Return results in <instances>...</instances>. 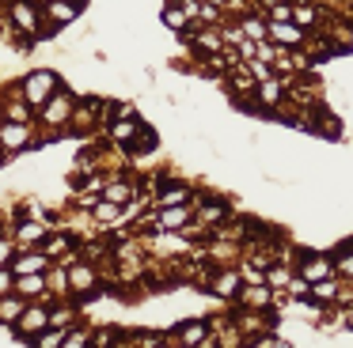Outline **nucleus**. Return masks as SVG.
<instances>
[{
  "mask_svg": "<svg viewBox=\"0 0 353 348\" xmlns=\"http://www.w3.org/2000/svg\"><path fill=\"white\" fill-rule=\"evenodd\" d=\"M72 242H69V235H54V239H46V250H42V254L50 257V261H54L57 254H65V250H69Z\"/></svg>",
  "mask_w": 353,
  "mask_h": 348,
  "instance_id": "29",
  "label": "nucleus"
},
{
  "mask_svg": "<svg viewBox=\"0 0 353 348\" xmlns=\"http://www.w3.org/2000/svg\"><path fill=\"white\" fill-rule=\"evenodd\" d=\"M19 91H23V98H27L31 106H42V102H46V98L57 91V76L50 72V68H39V72L27 76L23 87H19Z\"/></svg>",
  "mask_w": 353,
  "mask_h": 348,
  "instance_id": "2",
  "label": "nucleus"
},
{
  "mask_svg": "<svg viewBox=\"0 0 353 348\" xmlns=\"http://www.w3.org/2000/svg\"><path fill=\"white\" fill-rule=\"evenodd\" d=\"M213 292L221 295V299H232V295L239 292V272H232V269H228V272H221V276L213 280Z\"/></svg>",
  "mask_w": 353,
  "mask_h": 348,
  "instance_id": "22",
  "label": "nucleus"
},
{
  "mask_svg": "<svg viewBox=\"0 0 353 348\" xmlns=\"http://www.w3.org/2000/svg\"><path fill=\"white\" fill-rule=\"evenodd\" d=\"M239 280H251V284H266V269H259V265H243V269H239Z\"/></svg>",
  "mask_w": 353,
  "mask_h": 348,
  "instance_id": "33",
  "label": "nucleus"
},
{
  "mask_svg": "<svg viewBox=\"0 0 353 348\" xmlns=\"http://www.w3.org/2000/svg\"><path fill=\"white\" fill-rule=\"evenodd\" d=\"M163 23H168V27L175 30V34H183V30L190 27V19H186V12H183V8L175 4V0H171V4L163 8Z\"/></svg>",
  "mask_w": 353,
  "mask_h": 348,
  "instance_id": "23",
  "label": "nucleus"
},
{
  "mask_svg": "<svg viewBox=\"0 0 353 348\" xmlns=\"http://www.w3.org/2000/svg\"><path fill=\"white\" fill-rule=\"evenodd\" d=\"M31 4H50V0H31Z\"/></svg>",
  "mask_w": 353,
  "mask_h": 348,
  "instance_id": "37",
  "label": "nucleus"
},
{
  "mask_svg": "<svg viewBox=\"0 0 353 348\" xmlns=\"http://www.w3.org/2000/svg\"><path fill=\"white\" fill-rule=\"evenodd\" d=\"M4 118H8V121H23V125L31 121V102L23 98V91H19V87H12V102L4 106Z\"/></svg>",
  "mask_w": 353,
  "mask_h": 348,
  "instance_id": "16",
  "label": "nucleus"
},
{
  "mask_svg": "<svg viewBox=\"0 0 353 348\" xmlns=\"http://www.w3.org/2000/svg\"><path fill=\"white\" fill-rule=\"evenodd\" d=\"M156 144H160V136L152 133V129H145V125H137V133H133V140L125 144V151H133V155H141V151H152Z\"/></svg>",
  "mask_w": 353,
  "mask_h": 348,
  "instance_id": "19",
  "label": "nucleus"
},
{
  "mask_svg": "<svg viewBox=\"0 0 353 348\" xmlns=\"http://www.w3.org/2000/svg\"><path fill=\"white\" fill-rule=\"evenodd\" d=\"M239 299H243V307L262 310V307H270V303H274V295H270L266 284H251V287H243V292H239Z\"/></svg>",
  "mask_w": 353,
  "mask_h": 348,
  "instance_id": "18",
  "label": "nucleus"
},
{
  "mask_svg": "<svg viewBox=\"0 0 353 348\" xmlns=\"http://www.w3.org/2000/svg\"><path fill=\"white\" fill-rule=\"evenodd\" d=\"M338 272H342V276H353V242H345L342 254H338Z\"/></svg>",
  "mask_w": 353,
  "mask_h": 348,
  "instance_id": "31",
  "label": "nucleus"
},
{
  "mask_svg": "<svg viewBox=\"0 0 353 348\" xmlns=\"http://www.w3.org/2000/svg\"><path fill=\"white\" fill-rule=\"evenodd\" d=\"M12 276H23V272H46L50 269V257L42 254V250H27V254L12 257Z\"/></svg>",
  "mask_w": 353,
  "mask_h": 348,
  "instance_id": "7",
  "label": "nucleus"
},
{
  "mask_svg": "<svg viewBox=\"0 0 353 348\" xmlns=\"http://www.w3.org/2000/svg\"><path fill=\"white\" fill-rule=\"evenodd\" d=\"M103 197L114 201V204H125V201H133V186H130V182H114V186L103 189Z\"/></svg>",
  "mask_w": 353,
  "mask_h": 348,
  "instance_id": "26",
  "label": "nucleus"
},
{
  "mask_svg": "<svg viewBox=\"0 0 353 348\" xmlns=\"http://www.w3.org/2000/svg\"><path fill=\"white\" fill-rule=\"evenodd\" d=\"M266 38H274V42H281V45H300V42H304V27H296L292 19L270 23V27H266Z\"/></svg>",
  "mask_w": 353,
  "mask_h": 348,
  "instance_id": "10",
  "label": "nucleus"
},
{
  "mask_svg": "<svg viewBox=\"0 0 353 348\" xmlns=\"http://www.w3.org/2000/svg\"><path fill=\"white\" fill-rule=\"evenodd\" d=\"M315 19H319V12H315L312 4H296V8H292V23H296V27H315Z\"/></svg>",
  "mask_w": 353,
  "mask_h": 348,
  "instance_id": "28",
  "label": "nucleus"
},
{
  "mask_svg": "<svg viewBox=\"0 0 353 348\" xmlns=\"http://www.w3.org/2000/svg\"><path fill=\"white\" fill-rule=\"evenodd\" d=\"M239 27H243V38H251V42H262V38H266V23L254 19V15H243Z\"/></svg>",
  "mask_w": 353,
  "mask_h": 348,
  "instance_id": "27",
  "label": "nucleus"
},
{
  "mask_svg": "<svg viewBox=\"0 0 353 348\" xmlns=\"http://www.w3.org/2000/svg\"><path fill=\"white\" fill-rule=\"evenodd\" d=\"M31 148V129L23 125V121H0V151L4 155H12V151H23Z\"/></svg>",
  "mask_w": 353,
  "mask_h": 348,
  "instance_id": "4",
  "label": "nucleus"
},
{
  "mask_svg": "<svg viewBox=\"0 0 353 348\" xmlns=\"http://www.w3.org/2000/svg\"><path fill=\"white\" fill-rule=\"evenodd\" d=\"M23 307H27L23 295L4 292V295H0V325H16V318L23 314Z\"/></svg>",
  "mask_w": 353,
  "mask_h": 348,
  "instance_id": "13",
  "label": "nucleus"
},
{
  "mask_svg": "<svg viewBox=\"0 0 353 348\" xmlns=\"http://www.w3.org/2000/svg\"><path fill=\"white\" fill-rule=\"evenodd\" d=\"M186 201H190V186H186V182H168V186L160 189V197H156L160 208H168V204H186Z\"/></svg>",
  "mask_w": 353,
  "mask_h": 348,
  "instance_id": "15",
  "label": "nucleus"
},
{
  "mask_svg": "<svg viewBox=\"0 0 353 348\" xmlns=\"http://www.w3.org/2000/svg\"><path fill=\"white\" fill-rule=\"evenodd\" d=\"M266 280H270V284H277V287H285L292 280V269H285V265H281V269H270Z\"/></svg>",
  "mask_w": 353,
  "mask_h": 348,
  "instance_id": "34",
  "label": "nucleus"
},
{
  "mask_svg": "<svg viewBox=\"0 0 353 348\" xmlns=\"http://www.w3.org/2000/svg\"><path fill=\"white\" fill-rule=\"evenodd\" d=\"M46 235H50V231H46L42 224H34V219H23V224L16 227V242H19V246H39Z\"/></svg>",
  "mask_w": 353,
  "mask_h": 348,
  "instance_id": "17",
  "label": "nucleus"
},
{
  "mask_svg": "<svg viewBox=\"0 0 353 348\" xmlns=\"http://www.w3.org/2000/svg\"><path fill=\"white\" fill-rule=\"evenodd\" d=\"M88 340H92V333H88V329H65L61 345L65 348H80V345H88Z\"/></svg>",
  "mask_w": 353,
  "mask_h": 348,
  "instance_id": "30",
  "label": "nucleus"
},
{
  "mask_svg": "<svg viewBox=\"0 0 353 348\" xmlns=\"http://www.w3.org/2000/svg\"><path fill=\"white\" fill-rule=\"evenodd\" d=\"M156 224H160V231H179V227L190 224V208H183V204H168Z\"/></svg>",
  "mask_w": 353,
  "mask_h": 348,
  "instance_id": "14",
  "label": "nucleus"
},
{
  "mask_svg": "<svg viewBox=\"0 0 353 348\" xmlns=\"http://www.w3.org/2000/svg\"><path fill=\"white\" fill-rule=\"evenodd\" d=\"M69 287H72V292H80L84 299L92 295V287H95V272L88 269L80 257H77V261H69Z\"/></svg>",
  "mask_w": 353,
  "mask_h": 348,
  "instance_id": "8",
  "label": "nucleus"
},
{
  "mask_svg": "<svg viewBox=\"0 0 353 348\" xmlns=\"http://www.w3.org/2000/svg\"><path fill=\"white\" fill-rule=\"evenodd\" d=\"M12 292L23 295V299L42 295L46 292V272H23V276H12Z\"/></svg>",
  "mask_w": 353,
  "mask_h": 348,
  "instance_id": "9",
  "label": "nucleus"
},
{
  "mask_svg": "<svg viewBox=\"0 0 353 348\" xmlns=\"http://www.w3.org/2000/svg\"><path fill=\"white\" fill-rule=\"evenodd\" d=\"M8 261H12V242L0 239V265H8Z\"/></svg>",
  "mask_w": 353,
  "mask_h": 348,
  "instance_id": "36",
  "label": "nucleus"
},
{
  "mask_svg": "<svg viewBox=\"0 0 353 348\" xmlns=\"http://www.w3.org/2000/svg\"><path fill=\"white\" fill-rule=\"evenodd\" d=\"M266 8H270V19H274V23L292 19V4H277V0H266Z\"/></svg>",
  "mask_w": 353,
  "mask_h": 348,
  "instance_id": "32",
  "label": "nucleus"
},
{
  "mask_svg": "<svg viewBox=\"0 0 353 348\" xmlns=\"http://www.w3.org/2000/svg\"><path fill=\"white\" fill-rule=\"evenodd\" d=\"M42 106H46V110L39 113V118H42V125L57 129V125H65V121L72 118V106H77V102H72V95H69V91H54V95H50Z\"/></svg>",
  "mask_w": 353,
  "mask_h": 348,
  "instance_id": "3",
  "label": "nucleus"
},
{
  "mask_svg": "<svg viewBox=\"0 0 353 348\" xmlns=\"http://www.w3.org/2000/svg\"><path fill=\"white\" fill-rule=\"evenodd\" d=\"M224 42H243V27H228V30H224Z\"/></svg>",
  "mask_w": 353,
  "mask_h": 348,
  "instance_id": "35",
  "label": "nucleus"
},
{
  "mask_svg": "<svg viewBox=\"0 0 353 348\" xmlns=\"http://www.w3.org/2000/svg\"><path fill=\"white\" fill-rule=\"evenodd\" d=\"M80 8L84 0H50L46 15H50V27H69V23L80 19Z\"/></svg>",
  "mask_w": 353,
  "mask_h": 348,
  "instance_id": "5",
  "label": "nucleus"
},
{
  "mask_svg": "<svg viewBox=\"0 0 353 348\" xmlns=\"http://www.w3.org/2000/svg\"><path fill=\"white\" fill-rule=\"evenodd\" d=\"M300 276H304L307 284H315V280L330 276V257H327V254H307L304 261H300Z\"/></svg>",
  "mask_w": 353,
  "mask_h": 348,
  "instance_id": "12",
  "label": "nucleus"
},
{
  "mask_svg": "<svg viewBox=\"0 0 353 348\" xmlns=\"http://www.w3.org/2000/svg\"><path fill=\"white\" fill-rule=\"evenodd\" d=\"M330 299H338V287H334V280H330V276L315 280V287L307 292V303H330Z\"/></svg>",
  "mask_w": 353,
  "mask_h": 348,
  "instance_id": "21",
  "label": "nucleus"
},
{
  "mask_svg": "<svg viewBox=\"0 0 353 348\" xmlns=\"http://www.w3.org/2000/svg\"><path fill=\"white\" fill-rule=\"evenodd\" d=\"M46 325H50V310L42 307V303H27L23 314L16 318V337L23 340V345H34V337H39Z\"/></svg>",
  "mask_w": 353,
  "mask_h": 348,
  "instance_id": "1",
  "label": "nucleus"
},
{
  "mask_svg": "<svg viewBox=\"0 0 353 348\" xmlns=\"http://www.w3.org/2000/svg\"><path fill=\"white\" fill-rule=\"evenodd\" d=\"M133 133H137V121L133 118H114V125H110V140H118L125 148V144L133 140Z\"/></svg>",
  "mask_w": 353,
  "mask_h": 348,
  "instance_id": "20",
  "label": "nucleus"
},
{
  "mask_svg": "<svg viewBox=\"0 0 353 348\" xmlns=\"http://www.w3.org/2000/svg\"><path fill=\"white\" fill-rule=\"evenodd\" d=\"M118 216H122V204L107 201V197H103V201H95V219H99V224H114Z\"/></svg>",
  "mask_w": 353,
  "mask_h": 348,
  "instance_id": "25",
  "label": "nucleus"
},
{
  "mask_svg": "<svg viewBox=\"0 0 353 348\" xmlns=\"http://www.w3.org/2000/svg\"><path fill=\"white\" fill-rule=\"evenodd\" d=\"M12 19H16V27L23 30V34H46V30L39 27V4H31V0H16V4H12Z\"/></svg>",
  "mask_w": 353,
  "mask_h": 348,
  "instance_id": "6",
  "label": "nucleus"
},
{
  "mask_svg": "<svg viewBox=\"0 0 353 348\" xmlns=\"http://www.w3.org/2000/svg\"><path fill=\"white\" fill-rule=\"evenodd\" d=\"M285 87H289V80H259V106L262 110H274L277 102L285 98Z\"/></svg>",
  "mask_w": 353,
  "mask_h": 348,
  "instance_id": "11",
  "label": "nucleus"
},
{
  "mask_svg": "<svg viewBox=\"0 0 353 348\" xmlns=\"http://www.w3.org/2000/svg\"><path fill=\"white\" fill-rule=\"evenodd\" d=\"M50 325L54 329H72L77 325V307H57V310H50Z\"/></svg>",
  "mask_w": 353,
  "mask_h": 348,
  "instance_id": "24",
  "label": "nucleus"
}]
</instances>
